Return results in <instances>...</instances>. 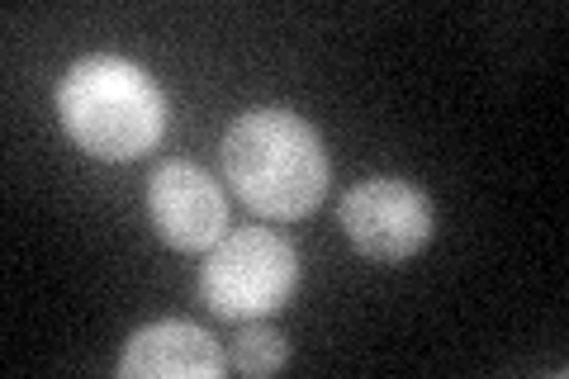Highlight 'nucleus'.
Returning <instances> with one entry per match:
<instances>
[{"label": "nucleus", "instance_id": "nucleus-1", "mask_svg": "<svg viewBox=\"0 0 569 379\" xmlns=\"http://www.w3.org/2000/svg\"><path fill=\"white\" fill-rule=\"evenodd\" d=\"M223 176L261 219H309L328 190V152L290 110H247L223 133Z\"/></svg>", "mask_w": 569, "mask_h": 379}, {"label": "nucleus", "instance_id": "nucleus-2", "mask_svg": "<svg viewBox=\"0 0 569 379\" xmlns=\"http://www.w3.org/2000/svg\"><path fill=\"white\" fill-rule=\"evenodd\" d=\"M58 119L100 161H133L167 133V96L148 67L119 52H91L58 86Z\"/></svg>", "mask_w": 569, "mask_h": 379}, {"label": "nucleus", "instance_id": "nucleus-3", "mask_svg": "<svg viewBox=\"0 0 569 379\" xmlns=\"http://www.w3.org/2000/svg\"><path fill=\"white\" fill-rule=\"evenodd\" d=\"M299 285L295 247L271 228H238L209 247L200 299L228 322H257L284 309Z\"/></svg>", "mask_w": 569, "mask_h": 379}, {"label": "nucleus", "instance_id": "nucleus-4", "mask_svg": "<svg viewBox=\"0 0 569 379\" xmlns=\"http://www.w3.org/2000/svg\"><path fill=\"white\" fill-rule=\"evenodd\" d=\"M342 219L351 247L370 261H408L432 242V228H437V213L432 200L413 186V180H399V176H376V180H361L342 195Z\"/></svg>", "mask_w": 569, "mask_h": 379}, {"label": "nucleus", "instance_id": "nucleus-5", "mask_svg": "<svg viewBox=\"0 0 569 379\" xmlns=\"http://www.w3.org/2000/svg\"><path fill=\"white\" fill-rule=\"evenodd\" d=\"M148 213L162 242L176 251H209L223 242L228 228V200L204 167L194 161H162L148 180Z\"/></svg>", "mask_w": 569, "mask_h": 379}, {"label": "nucleus", "instance_id": "nucleus-6", "mask_svg": "<svg viewBox=\"0 0 569 379\" xmlns=\"http://www.w3.org/2000/svg\"><path fill=\"white\" fill-rule=\"evenodd\" d=\"M223 370L228 356L219 351V341L186 318L138 328L119 356L123 379H219Z\"/></svg>", "mask_w": 569, "mask_h": 379}, {"label": "nucleus", "instance_id": "nucleus-7", "mask_svg": "<svg viewBox=\"0 0 569 379\" xmlns=\"http://www.w3.org/2000/svg\"><path fill=\"white\" fill-rule=\"evenodd\" d=\"M284 360H290V341L261 328V322H247L233 337V351H228V366H238L242 375H276Z\"/></svg>", "mask_w": 569, "mask_h": 379}]
</instances>
